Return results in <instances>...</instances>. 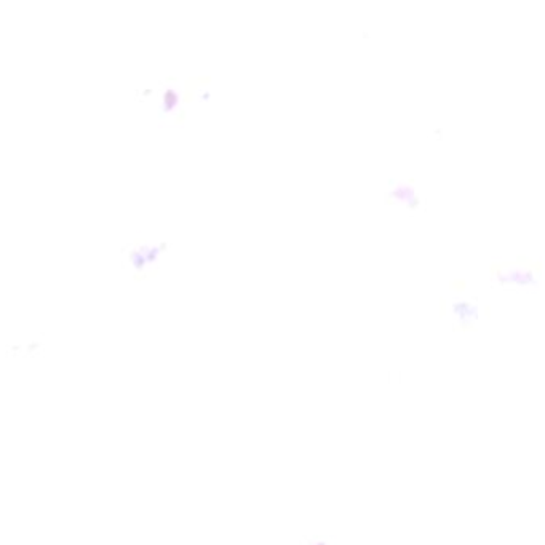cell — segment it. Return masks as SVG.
I'll use <instances>...</instances> for the list:
<instances>
[{
    "label": "cell",
    "instance_id": "obj_1",
    "mask_svg": "<svg viewBox=\"0 0 545 545\" xmlns=\"http://www.w3.org/2000/svg\"><path fill=\"white\" fill-rule=\"evenodd\" d=\"M491 282L498 287H538L541 282V263L530 259H515L507 263L493 264L490 269Z\"/></svg>",
    "mask_w": 545,
    "mask_h": 545
},
{
    "label": "cell",
    "instance_id": "obj_2",
    "mask_svg": "<svg viewBox=\"0 0 545 545\" xmlns=\"http://www.w3.org/2000/svg\"><path fill=\"white\" fill-rule=\"evenodd\" d=\"M442 312L453 323L454 330L467 331L477 325L488 309L480 303L477 296L456 291L454 295L442 299Z\"/></svg>",
    "mask_w": 545,
    "mask_h": 545
},
{
    "label": "cell",
    "instance_id": "obj_3",
    "mask_svg": "<svg viewBox=\"0 0 545 545\" xmlns=\"http://www.w3.org/2000/svg\"><path fill=\"white\" fill-rule=\"evenodd\" d=\"M384 199H386L387 203H398V205H402L408 210H418L422 205L421 194H419L414 180L392 178L387 183Z\"/></svg>",
    "mask_w": 545,
    "mask_h": 545
}]
</instances>
